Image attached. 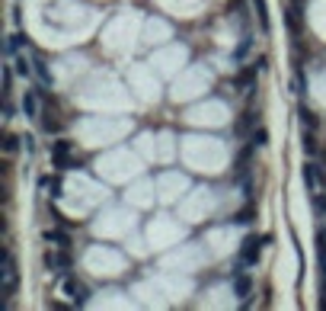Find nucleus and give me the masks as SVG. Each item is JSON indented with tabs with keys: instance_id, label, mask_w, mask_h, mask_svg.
Here are the masks:
<instances>
[{
	"instance_id": "1",
	"label": "nucleus",
	"mask_w": 326,
	"mask_h": 311,
	"mask_svg": "<svg viewBox=\"0 0 326 311\" xmlns=\"http://www.w3.org/2000/svg\"><path fill=\"white\" fill-rule=\"evenodd\" d=\"M16 286H20L16 257H13V250H4V270H0V295H4V301L10 295H16Z\"/></svg>"
},
{
	"instance_id": "2",
	"label": "nucleus",
	"mask_w": 326,
	"mask_h": 311,
	"mask_svg": "<svg viewBox=\"0 0 326 311\" xmlns=\"http://www.w3.org/2000/svg\"><path fill=\"white\" fill-rule=\"evenodd\" d=\"M64 295L74 301L77 308H80V305H86V301H90V289H86L83 282L77 279V276H64Z\"/></svg>"
},
{
	"instance_id": "3",
	"label": "nucleus",
	"mask_w": 326,
	"mask_h": 311,
	"mask_svg": "<svg viewBox=\"0 0 326 311\" xmlns=\"http://www.w3.org/2000/svg\"><path fill=\"white\" fill-rule=\"evenodd\" d=\"M51 164L61 167V170L77 167V161L70 158V141H55V144H51Z\"/></svg>"
},
{
	"instance_id": "4",
	"label": "nucleus",
	"mask_w": 326,
	"mask_h": 311,
	"mask_svg": "<svg viewBox=\"0 0 326 311\" xmlns=\"http://www.w3.org/2000/svg\"><path fill=\"white\" fill-rule=\"evenodd\" d=\"M262 244H266V238H246V241H243V247H240V260H243V266H253V263L259 260Z\"/></svg>"
},
{
	"instance_id": "5",
	"label": "nucleus",
	"mask_w": 326,
	"mask_h": 311,
	"mask_svg": "<svg viewBox=\"0 0 326 311\" xmlns=\"http://www.w3.org/2000/svg\"><path fill=\"white\" fill-rule=\"evenodd\" d=\"M45 266H48L51 273H64V270H70V254H67V247L48 250V254H45Z\"/></svg>"
},
{
	"instance_id": "6",
	"label": "nucleus",
	"mask_w": 326,
	"mask_h": 311,
	"mask_svg": "<svg viewBox=\"0 0 326 311\" xmlns=\"http://www.w3.org/2000/svg\"><path fill=\"white\" fill-rule=\"evenodd\" d=\"M240 266H243V260L237 263V270H234V295L246 301V298H250V292H253V279L240 270Z\"/></svg>"
},
{
	"instance_id": "7",
	"label": "nucleus",
	"mask_w": 326,
	"mask_h": 311,
	"mask_svg": "<svg viewBox=\"0 0 326 311\" xmlns=\"http://www.w3.org/2000/svg\"><path fill=\"white\" fill-rule=\"evenodd\" d=\"M304 183L310 193H320V186H323V170L316 167V164H304Z\"/></svg>"
},
{
	"instance_id": "8",
	"label": "nucleus",
	"mask_w": 326,
	"mask_h": 311,
	"mask_svg": "<svg viewBox=\"0 0 326 311\" xmlns=\"http://www.w3.org/2000/svg\"><path fill=\"white\" fill-rule=\"evenodd\" d=\"M23 116L26 119H39V93H35V90L23 93Z\"/></svg>"
},
{
	"instance_id": "9",
	"label": "nucleus",
	"mask_w": 326,
	"mask_h": 311,
	"mask_svg": "<svg viewBox=\"0 0 326 311\" xmlns=\"http://www.w3.org/2000/svg\"><path fill=\"white\" fill-rule=\"evenodd\" d=\"M32 64H35V77H39V84H42V87H51V84H55V77H51L48 64L42 61V58H32Z\"/></svg>"
},
{
	"instance_id": "10",
	"label": "nucleus",
	"mask_w": 326,
	"mask_h": 311,
	"mask_svg": "<svg viewBox=\"0 0 326 311\" xmlns=\"http://www.w3.org/2000/svg\"><path fill=\"white\" fill-rule=\"evenodd\" d=\"M297 116H301V125L307 128V132H316V125H320V119H316V116H313V112L307 109V106H297Z\"/></svg>"
},
{
	"instance_id": "11",
	"label": "nucleus",
	"mask_w": 326,
	"mask_h": 311,
	"mask_svg": "<svg viewBox=\"0 0 326 311\" xmlns=\"http://www.w3.org/2000/svg\"><path fill=\"white\" fill-rule=\"evenodd\" d=\"M45 241L48 244H55V247H70V238H67V231H45Z\"/></svg>"
},
{
	"instance_id": "12",
	"label": "nucleus",
	"mask_w": 326,
	"mask_h": 311,
	"mask_svg": "<svg viewBox=\"0 0 326 311\" xmlns=\"http://www.w3.org/2000/svg\"><path fill=\"white\" fill-rule=\"evenodd\" d=\"M253 81H256V67H246V71H243L240 77H237L234 84H237L240 90H250V87H253Z\"/></svg>"
},
{
	"instance_id": "13",
	"label": "nucleus",
	"mask_w": 326,
	"mask_h": 311,
	"mask_svg": "<svg viewBox=\"0 0 326 311\" xmlns=\"http://www.w3.org/2000/svg\"><path fill=\"white\" fill-rule=\"evenodd\" d=\"M316 254H320V266H323V276H326V231L316 235Z\"/></svg>"
},
{
	"instance_id": "14",
	"label": "nucleus",
	"mask_w": 326,
	"mask_h": 311,
	"mask_svg": "<svg viewBox=\"0 0 326 311\" xmlns=\"http://www.w3.org/2000/svg\"><path fill=\"white\" fill-rule=\"evenodd\" d=\"M16 74H20V77H29V74H35V64L32 61H26V58H16Z\"/></svg>"
},
{
	"instance_id": "15",
	"label": "nucleus",
	"mask_w": 326,
	"mask_h": 311,
	"mask_svg": "<svg viewBox=\"0 0 326 311\" xmlns=\"http://www.w3.org/2000/svg\"><path fill=\"white\" fill-rule=\"evenodd\" d=\"M20 141H23V138H16V135H4V151L13 154L16 148H20Z\"/></svg>"
},
{
	"instance_id": "16",
	"label": "nucleus",
	"mask_w": 326,
	"mask_h": 311,
	"mask_svg": "<svg viewBox=\"0 0 326 311\" xmlns=\"http://www.w3.org/2000/svg\"><path fill=\"white\" fill-rule=\"evenodd\" d=\"M256 13H259V26L269 29V13H266V0H256Z\"/></svg>"
},
{
	"instance_id": "17",
	"label": "nucleus",
	"mask_w": 326,
	"mask_h": 311,
	"mask_svg": "<svg viewBox=\"0 0 326 311\" xmlns=\"http://www.w3.org/2000/svg\"><path fill=\"white\" fill-rule=\"evenodd\" d=\"M253 125V112H243L240 122H237V135H246V128Z\"/></svg>"
},
{
	"instance_id": "18",
	"label": "nucleus",
	"mask_w": 326,
	"mask_h": 311,
	"mask_svg": "<svg viewBox=\"0 0 326 311\" xmlns=\"http://www.w3.org/2000/svg\"><path fill=\"white\" fill-rule=\"evenodd\" d=\"M45 189H48L51 199H58V196H61V183H58V180H45Z\"/></svg>"
},
{
	"instance_id": "19",
	"label": "nucleus",
	"mask_w": 326,
	"mask_h": 311,
	"mask_svg": "<svg viewBox=\"0 0 326 311\" xmlns=\"http://www.w3.org/2000/svg\"><path fill=\"white\" fill-rule=\"evenodd\" d=\"M250 45H253V39H250V36H246V39L240 42V48H237V51H234V58H237V61H240V58L246 55V51H250Z\"/></svg>"
},
{
	"instance_id": "20",
	"label": "nucleus",
	"mask_w": 326,
	"mask_h": 311,
	"mask_svg": "<svg viewBox=\"0 0 326 311\" xmlns=\"http://www.w3.org/2000/svg\"><path fill=\"white\" fill-rule=\"evenodd\" d=\"M304 151H307V154H316V138H313V132L304 135Z\"/></svg>"
},
{
	"instance_id": "21",
	"label": "nucleus",
	"mask_w": 326,
	"mask_h": 311,
	"mask_svg": "<svg viewBox=\"0 0 326 311\" xmlns=\"http://www.w3.org/2000/svg\"><path fill=\"white\" fill-rule=\"evenodd\" d=\"M269 141V132L266 128H256V132H253V144H266Z\"/></svg>"
},
{
	"instance_id": "22",
	"label": "nucleus",
	"mask_w": 326,
	"mask_h": 311,
	"mask_svg": "<svg viewBox=\"0 0 326 311\" xmlns=\"http://www.w3.org/2000/svg\"><path fill=\"white\" fill-rule=\"evenodd\" d=\"M234 221H237V224H250V221H253V209H243Z\"/></svg>"
},
{
	"instance_id": "23",
	"label": "nucleus",
	"mask_w": 326,
	"mask_h": 311,
	"mask_svg": "<svg viewBox=\"0 0 326 311\" xmlns=\"http://www.w3.org/2000/svg\"><path fill=\"white\" fill-rule=\"evenodd\" d=\"M4 119H13V103H10V100L4 103Z\"/></svg>"
},
{
	"instance_id": "24",
	"label": "nucleus",
	"mask_w": 326,
	"mask_h": 311,
	"mask_svg": "<svg viewBox=\"0 0 326 311\" xmlns=\"http://www.w3.org/2000/svg\"><path fill=\"white\" fill-rule=\"evenodd\" d=\"M316 209L326 215V196H320V193H316Z\"/></svg>"
}]
</instances>
